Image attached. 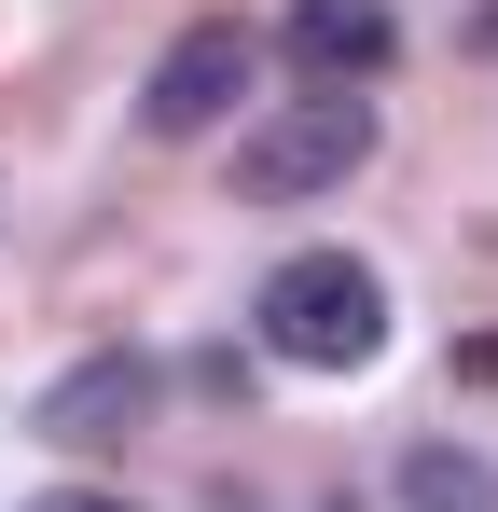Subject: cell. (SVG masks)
Listing matches in <instances>:
<instances>
[{"instance_id": "6da1fadb", "label": "cell", "mask_w": 498, "mask_h": 512, "mask_svg": "<svg viewBox=\"0 0 498 512\" xmlns=\"http://www.w3.org/2000/svg\"><path fill=\"white\" fill-rule=\"evenodd\" d=\"M263 346L291 360V374H360L374 346H388V277L360 250H291L277 277H263Z\"/></svg>"}, {"instance_id": "7a4b0ae2", "label": "cell", "mask_w": 498, "mask_h": 512, "mask_svg": "<svg viewBox=\"0 0 498 512\" xmlns=\"http://www.w3.org/2000/svg\"><path fill=\"white\" fill-rule=\"evenodd\" d=\"M374 167V97H277L236 139V194L249 208H305V194H346Z\"/></svg>"}, {"instance_id": "3957f363", "label": "cell", "mask_w": 498, "mask_h": 512, "mask_svg": "<svg viewBox=\"0 0 498 512\" xmlns=\"http://www.w3.org/2000/svg\"><path fill=\"white\" fill-rule=\"evenodd\" d=\"M249 70H263V42H249L236 14H208V28H180V42L153 56V84H139V125H153V139H208V125L249 97Z\"/></svg>"}, {"instance_id": "277c9868", "label": "cell", "mask_w": 498, "mask_h": 512, "mask_svg": "<svg viewBox=\"0 0 498 512\" xmlns=\"http://www.w3.org/2000/svg\"><path fill=\"white\" fill-rule=\"evenodd\" d=\"M153 388H166V374L139 360V346H97V360H70V374L28 402V429H42V443H70V457H97V443H125V429L153 416Z\"/></svg>"}, {"instance_id": "5b68a950", "label": "cell", "mask_w": 498, "mask_h": 512, "mask_svg": "<svg viewBox=\"0 0 498 512\" xmlns=\"http://www.w3.org/2000/svg\"><path fill=\"white\" fill-rule=\"evenodd\" d=\"M388 56H402V14H388V0H291V70H305V97H374Z\"/></svg>"}, {"instance_id": "8992f818", "label": "cell", "mask_w": 498, "mask_h": 512, "mask_svg": "<svg viewBox=\"0 0 498 512\" xmlns=\"http://www.w3.org/2000/svg\"><path fill=\"white\" fill-rule=\"evenodd\" d=\"M402 512H498V471L471 443H415L402 457Z\"/></svg>"}, {"instance_id": "52a82bcc", "label": "cell", "mask_w": 498, "mask_h": 512, "mask_svg": "<svg viewBox=\"0 0 498 512\" xmlns=\"http://www.w3.org/2000/svg\"><path fill=\"white\" fill-rule=\"evenodd\" d=\"M457 374H471V388H498V333H471V346H457Z\"/></svg>"}, {"instance_id": "ba28073f", "label": "cell", "mask_w": 498, "mask_h": 512, "mask_svg": "<svg viewBox=\"0 0 498 512\" xmlns=\"http://www.w3.org/2000/svg\"><path fill=\"white\" fill-rule=\"evenodd\" d=\"M28 512H125V499H97V485H56V499H28Z\"/></svg>"}]
</instances>
